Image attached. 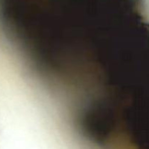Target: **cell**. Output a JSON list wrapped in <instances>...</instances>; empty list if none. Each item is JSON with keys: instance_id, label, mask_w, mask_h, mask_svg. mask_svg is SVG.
Wrapping results in <instances>:
<instances>
[{"instance_id": "6da1fadb", "label": "cell", "mask_w": 149, "mask_h": 149, "mask_svg": "<svg viewBox=\"0 0 149 149\" xmlns=\"http://www.w3.org/2000/svg\"><path fill=\"white\" fill-rule=\"evenodd\" d=\"M105 122H108V121H105ZM116 123H120V122H116ZM122 124H125V123H122Z\"/></svg>"}]
</instances>
